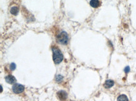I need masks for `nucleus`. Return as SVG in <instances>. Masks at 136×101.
Returning <instances> with one entry per match:
<instances>
[{
  "label": "nucleus",
  "instance_id": "nucleus-13",
  "mask_svg": "<svg viewBox=\"0 0 136 101\" xmlns=\"http://www.w3.org/2000/svg\"><path fill=\"white\" fill-rule=\"evenodd\" d=\"M3 91V88H2V86L1 85V92Z\"/></svg>",
  "mask_w": 136,
  "mask_h": 101
},
{
  "label": "nucleus",
  "instance_id": "nucleus-2",
  "mask_svg": "<svg viewBox=\"0 0 136 101\" xmlns=\"http://www.w3.org/2000/svg\"><path fill=\"white\" fill-rule=\"evenodd\" d=\"M69 37L67 33L65 31H61L57 36V40L59 43L62 44H66L69 42Z\"/></svg>",
  "mask_w": 136,
  "mask_h": 101
},
{
  "label": "nucleus",
  "instance_id": "nucleus-11",
  "mask_svg": "<svg viewBox=\"0 0 136 101\" xmlns=\"http://www.w3.org/2000/svg\"><path fill=\"white\" fill-rule=\"evenodd\" d=\"M16 69V64L15 63H11V64H10V69L11 70V71H14Z\"/></svg>",
  "mask_w": 136,
  "mask_h": 101
},
{
  "label": "nucleus",
  "instance_id": "nucleus-12",
  "mask_svg": "<svg viewBox=\"0 0 136 101\" xmlns=\"http://www.w3.org/2000/svg\"><path fill=\"white\" fill-rule=\"evenodd\" d=\"M129 71H130V67L129 66L125 67V69H124V72H125V73H128V72H129Z\"/></svg>",
  "mask_w": 136,
  "mask_h": 101
},
{
  "label": "nucleus",
  "instance_id": "nucleus-7",
  "mask_svg": "<svg viewBox=\"0 0 136 101\" xmlns=\"http://www.w3.org/2000/svg\"><path fill=\"white\" fill-rule=\"evenodd\" d=\"M90 5L93 8H98L100 6V3L99 0H91L90 2Z\"/></svg>",
  "mask_w": 136,
  "mask_h": 101
},
{
  "label": "nucleus",
  "instance_id": "nucleus-8",
  "mask_svg": "<svg viewBox=\"0 0 136 101\" xmlns=\"http://www.w3.org/2000/svg\"><path fill=\"white\" fill-rule=\"evenodd\" d=\"M18 11H19V10H18V8L16 7V6H14V7L11 8V10H10V12L13 15H17L18 14Z\"/></svg>",
  "mask_w": 136,
  "mask_h": 101
},
{
  "label": "nucleus",
  "instance_id": "nucleus-5",
  "mask_svg": "<svg viewBox=\"0 0 136 101\" xmlns=\"http://www.w3.org/2000/svg\"><path fill=\"white\" fill-rule=\"evenodd\" d=\"M5 80H6V82H7V83L10 84H13L16 82V78L13 76H12V75H8V76H6V77H5Z\"/></svg>",
  "mask_w": 136,
  "mask_h": 101
},
{
  "label": "nucleus",
  "instance_id": "nucleus-6",
  "mask_svg": "<svg viewBox=\"0 0 136 101\" xmlns=\"http://www.w3.org/2000/svg\"><path fill=\"white\" fill-rule=\"evenodd\" d=\"M114 85V82L112 80H107L104 84V86L106 89H109L112 87Z\"/></svg>",
  "mask_w": 136,
  "mask_h": 101
},
{
  "label": "nucleus",
  "instance_id": "nucleus-3",
  "mask_svg": "<svg viewBox=\"0 0 136 101\" xmlns=\"http://www.w3.org/2000/svg\"><path fill=\"white\" fill-rule=\"evenodd\" d=\"M25 87L23 85L19 84H15L13 85L12 90L15 94H20L24 90Z\"/></svg>",
  "mask_w": 136,
  "mask_h": 101
},
{
  "label": "nucleus",
  "instance_id": "nucleus-9",
  "mask_svg": "<svg viewBox=\"0 0 136 101\" xmlns=\"http://www.w3.org/2000/svg\"><path fill=\"white\" fill-rule=\"evenodd\" d=\"M117 101H129V99H128L127 97L125 95H119L117 98Z\"/></svg>",
  "mask_w": 136,
  "mask_h": 101
},
{
  "label": "nucleus",
  "instance_id": "nucleus-1",
  "mask_svg": "<svg viewBox=\"0 0 136 101\" xmlns=\"http://www.w3.org/2000/svg\"><path fill=\"white\" fill-rule=\"evenodd\" d=\"M53 51V59L55 64H59L63 61V56L59 49L56 47H52Z\"/></svg>",
  "mask_w": 136,
  "mask_h": 101
},
{
  "label": "nucleus",
  "instance_id": "nucleus-4",
  "mask_svg": "<svg viewBox=\"0 0 136 101\" xmlns=\"http://www.w3.org/2000/svg\"><path fill=\"white\" fill-rule=\"evenodd\" d=\"M57 96L60 100L61 101L65 100L67 99V94L64 90H60L57 92Z\"/></svg>",
  "mask_w": 136,
  "mask_h": 101
},
{
  "label": "nucleus",
  "instance_id": "nucleus-10",
  "mask_svg": "<svg viewBox=\"0 0 136 101\" xmlns=\"http://www.w3.org/2000/svg\"><path fill=\"white\" fill-rule=\"evenodd\" d=\"M62 79H63V77L61 76V75H57V76H56L55 80L57 82H60L61 81H62Z\"/></svg>",
  "mask_w": 136,
  "mask_h": 101
}]
</instances>
